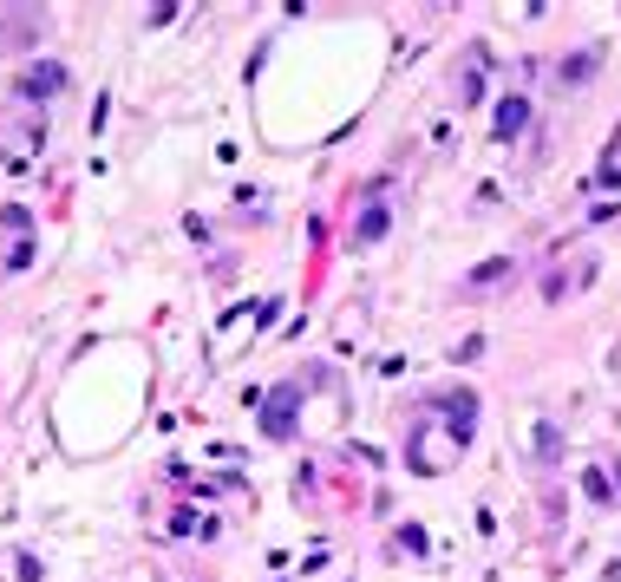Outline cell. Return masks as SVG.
Listing matches in <instances>:
<instances>
[{
  "instance_id": "1",
  "label": "cell",
  "mask_w": 621,
  "mask_h": 582,
  "mask_svg": "<svg viewBox=\"0 0 621 582\" xmlns=\"http://www.w3.org/2000/svg\"><path fill=\"white\" fill-rule=\"evenodd\" d=\"M523 125H530V105H523V99H503V105H497V137H517Z\"/></svg>"
},
{
  "instance_id": "2",
  "label": "cell",
  "mask_w": 621,
  "mask_h": 582,
  "mask_svg": "<svg viewBox=\"0 0 621 582\" xmlns=\"http://www.w3.org/2000/svg\"><path fill=\"white\" fill-rule=\"evenodd\" d=\"M66 86V72L60 66H46V72H26V92H60Z\"/></svg>"
}]
</instances>
